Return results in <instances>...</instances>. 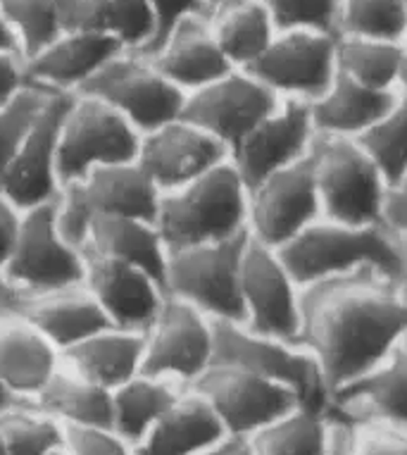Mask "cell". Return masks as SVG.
<instances>
[{"instance_id":"obj_1","label":"cell","mask_w":407,"mask_h":455,"mask_svg":"<svg viewBox=\"0 0 407 455\" xmlns=\"http://www.w3.org/2000/svg\"><path fill=\"white\" fill-rule=\"evenodd\" d=\"M407 341L403 279L364 267L305 286L298 344L310 353L331 398Z\"/></svg>"},{"instance_id":"obj_2","label":"cell","mask_w":407,"mask_h":455,"mask_svg":"<svg viewBox=\"0 0 407 455\" xmlns=\"http://www.w3.org/2000/svg\"><path fill=\"white\" fill-rule=\"evenodd\" d=\"M276 253L300 289L364 267L381 269L398 279L405 275L403 241L386 224L355 227L319 217Z\"/></svg>"},{"instance_id":"obj_3","label":"cell","mask_w":407,"mask_h":455,"mask_svg":"<svg viewBox=\"0 0 407 455\" xmlns=\"http://www.w3.org/2000/svg\"><path fill=\"white\" fill-rule=\"evenodd\" d=\"M153 224L167 253L243 236L248 234V187L227 160L184 188L160 196Z\"/></svg>"},{"instance_id":"obj_4","label":"cell","mask_w":407,"mask_h":455,"mask_svg":"<svg viewBox=\"0 0 407 455\" xmlns=\"http://www.w3.org/2000/svg\"><path fill=\"white\" fill-rule=\"evenodd\" d=\"M157 191L136 163L98 167L84 180L60 188L55 215L58 229L69 243L84 251L86 234L98 217H139L156 220Z\"/></svg>"},{"instance_id":"obj_5","label":"cell","mask_w":407,"mask_h":455,"mask_svg":"<svg viewBox=\"0 0 407 455\" xmlns=\"http://www.w3.org/2000/svg\"><path fill=\"white\" fill-rule=\"evenodd\" d=\"M251 234L236 239L184 248L167 255L164 293L184 300L212 322L243 324L241 260Z\"/></svg>"},{"instance_id":"obj_6","label":"cell","mask_w":407,"mask_h":455,"mask_svg":"<svg viewBox=\"0 0 407 455\" xmlns=\"http://www.w3.org/2000/svg\"><path fill=\"white\" fill-rule=\"evenodd\" d=\"M312 160L322 217L355 227L384 224L388 184L355 139L317 136Z\"/></svg>"},{"instance_id":"obj_7","label":"cell","mask_w":407,"mask_h":455,"mask_svg":"<svg viewBox=\"0 0 407 455\" xmlns=\"http://www.w3.org/2000/svg\"><path fill=\"white\" fill-rule=\"evenodd\" d=\"M76 96L96 98L122 115L141 136L179 120L186 93L141 52L124 51L98 69Z\"/></svg>"},{"instance_id":"obj_8","label":"cell","mask_w":407,"mask_h":455,"mask_svg":"<svg viewBox=\"0 0 407 455\" xmlns=\"http://www.w3.org/2000/svg\"><path fill=\"white\" fill-rule=\"evenodd\" d=\"M243 367L296 394L300 405L329 412V391L310 353L296 341L255 334L243 324L215 322V360Z\"/></svg>"},{"instance_id":"obj_9","label":"cell","mask_w":407,"mask_h":455,"mask_svg":"<svg viewBox=\"0 0 407 455\" xmlns=\"http://www.w3.org/2000/svg\"><path fill=\"white\" fill-rule=\"evenodd\" d=\"M139 146L141 134L122 115L96 98L75 96L60 129V188L84 180L98 167L136 163Z\"/></svg>"},{"instance_id":"obj_10","label":"cell","mask_w":407,"mask_h":455,"mask_svg":"<svg viewBox=\"0 0 407 455\" xmlns=\"http://www.w3.org/2000/svg\"><path fill=\"white\" fill-rule=\"evenodd\" d=\"M58 203V201H55ZM55 203L24 210L15 248L5 267V283L15 296L45 293L84 283V251L60 234Z\"/></svg>"},{"instance_id":"obj_11","label":"cell","mask_w":407,"mask_h":455,"mask_svg":"<svg viewBox=\"0 0 407 455\" xmlns=\"http://www.w3.org/2000/svg\"><path fill=\"white\" fill-rule=\"evenodd\" d=\"M222 422L227 436H252L300 405L296 394L243 367L212 365L191 384Z\"/></svg>"},{"instance_id":"obj_12","label":"cell","mask_w":407,"mask_h":455,"mask_svg":"<svg viewBox=\"0 0 407 455\" xmlns=\"http://www.w3.org/2000/svg\"><path fill=\"white\" fill-rule=\"evenodd\" d=\"M215 360V322L184 300L167 296L146 331L143 372L160 379L191 384Z\"/></svg>"},{"instance_id":"obj_13","label":"cell","mask_w":407,"mask_h":455,"mask_svg":"<svg viewBox=\"0 0 407 455\" xmlns=\"http://www.w3.org/2000/svg\"><path fill=\"white\" fill-rule=\"evenodd\" d=\"M322 217L312 153L248 191L251 239L279 251Z\"/></svg>"},{"instance_id":"obj_14","label":"cell","mask_w":407,"mask_h":455,"mask_svg":"<svg viewBox=\"0 0 407 455\" xmlns=\"http://www.w3.org/2000/svg\"><path fill=\"white\" fill-rule=\"evenodd\" d=\"M303 289L291 276L275 248L248 239L241 260V306L243 327L282 341L300 336Z\"/></svg>"},{"instance_id":"obj_15","label":"cell","mask_w":407,"mask_h":455,"mask_svg":"<svg viewBox=\"0 0 407 455\" xmlns=\"http://www.w3.org/2000/svg\"><path fill=\"white\" fill-rule=\"evenodd\" d=\"M339 36L322 31H279L258 62L245 69L279 98L315 103L333 84Z\"/></svg>"},{"instance_id":"obj_16","label":"cell","mask_w":407,"mask_h":455,"mask_svg":"<svg viewBox=\"0 0 407 455\" xmlns=\"http://www.w3.org/2000/svg\"><path fill=\"white\" fill-rule=\"evenodd\" d=\"M282 98L267 89L265 84L234 69L222 79L193 91L186 96L181 120L210 134L227 150L248 136L269 112H275Z\"/></svg>"},{"instance_id":"obj_17","label":"cell","mask_w":407,"mask_h":455,"mask_svg":"<svg viewBox=\"0 0 407 455\" xmlns=\"http://www.w3.org/2000/svg\"><path fill=\"white\" fill-rule=\"evenodd\" d=\"M76 93L51 91L48 103L24 134L17 156L10 164L0 196L20 212L38 205H51L60 196L58 143L67 108Z\"/></svg>"},{"instance_id":"obj_18","label":"cell","mask_w":407,"mask_h":455,"mask_svg":"<svg viewBox=\"0 0 407 455\" xmlns=\"http://www.w3.org/2000/svg\"><path fill=\"white\" fill-rule=\"evenodd\" d=\"M315 141L317 132L310 103L282 98L279 108L229 150V163L251 191L269 174L305 160L315 148Z\"/></svg>"},{"instance_id":"obj_19","label":"cell","mask_w":407,"mask_h":455,"mask_svg":"<svg viewBox=\"0 0 407 455\" xmlns=\"http://www.w3.org/2000/svg\"><path fill=\"white\" fill-rule=\"evenodd\" d=\"M229 160V150L212 136L186 120H174L141 136L136 164L150 184L163 194H172L200 180Z\"/></svg>"},{"instance_id":"obj_20","label":"cell","mask_w":407,"mask_h":455,"mask_svg":"<svg viewBox=\"0 0 407 455\" xmlns=\"http://www.w3.org/2000/svg\"><path fill=\"white\" fill-rule=\"evenodd\" d=\"M84 286L96 299L112 327L146 334L156 322L167 293L156 276L126 262L84 251Z\"/></svg>"},{"instance_id":"obj_21","label":"cell","mask_w":407,"mask_h":455,"mask_svg":"<svg viewBox=\"0 0 407 455\" xmlns=\"http://www.w3.org/2000/svg\"><path fill=\"white\" fill-rule=\"evenodd\" d=\"M329 415L346 425L379 422L407 429V341L371 372L329 398Z\"/></svg>"},{"instance_id":"obj_22","label":"cell","mask_w":407,"mask_h":455,"mask_svg":"<svg viewBox=\"0 0 407 455\" xmlns=\"http://www.w3.org/2000/svg\"><path fill=\"white\" fill-rule=\"evenodd\" d=\"M8 310L24 317L60 353L82 344L100 329L112 327L84 283L58 291L15 296Z\"/></svg>"},{"instance_id":"obj_23","label":"cell","mask_w":407,"mask_h":455,"mask_svg":"<svg viewBox=\"0 0 407 455\" xmlns=\"http://www.w3.org/2000/svg\"><path fill=\"white\" fill-rule=\"evenodd\" d=\"M146 58L186 96L234 72L231 62L212 36L208 15H191L181 20L170 31V36Z\"/></svg>"},{"instance_id":"obj_24","label":"cell","mask_w":407,"mask_h":455,"mask_svg":"<svg viewBox=\"0 0 407 455\" xmlns=\"http://www.w3.org/2000/svg\"><path fill=\"white\" fill-rule=\"evenodd\" d=\"M119 52H124V45L112 36L60 34L44 51L24 60V72L29 84L62 93H79L84 84Z\"/></svg>"},{"instance_id":"obj_25","label":"cell","mask_w":407,"mask_h":455,"mask_svg":"<svg viewBox=\"0 0 407 455\" xmlns=\"http://www.w3.org/2000/svg\"><path fill=\"white\" fill-rule=\"evenodd\" d=\"M62 367V353L12 310H0V379L31 403Z\"/></svg>"},{"instance_id":"obj_26","label":"cell","mask_w":407,"mask_h":455,"mask_svg":"<svg viewBox=\"0 0 407 455\" xmlns=\"http://www.w3.org/2000/svg\"><path fill=\"white\" fill-rule=\"evenodd\" d=\"M146 334L105 327L62 353V365L105 388H117L143 372Z\"/></svg>"},{"instance_id":"obj_27","label":"cell","mask_w":407,"mask_h":455,"mask_svg":"<svg viewBox=\"0 0 407 455\" xmlns=\"http://www.w3.org/2000/svg\"><path fill=\"white\" fill-rule=\"evenodd\" d=\"M224 436L227 432L212 408L188 388L133 448V455H208Z\"/></svg>"},{"instance_id":"obj_28","label":"cell","mask_w":407,"mask_h":455,"mask_svg":"<svg viewBox=\"0 0 407 455\" xmlns=\"http://www.w3.org/2000/svg\"><path fill=\"white\" fill-rule=\"evenodd\" d=\"M398 100V91H374L336 75L324 96L310 103L317 136L357 139L381 120Z\"/></svg>"},{"instance_id":"obj_29","label":"cell","mask_w":407,"mask_h":455,"mask_svg":"<svg viewBox=\"0 0 407 455\" xmlns=\"http://www.w3.org/2000/svg\"><path fill=\"white\" fill-rule=\"evenodd\" d=\"M86 253L126 262L143 269L163 283L167 267V248L150 220L139 217H98L93 220L84 243ZM164 286V283H163Z\"/></svg>"},{"instance_id":"obj_30","label":"cell","mask_w":407,"mask_h":455,"mask_svg":"<svg viewBox=\"0 0 407 455\" xmlns=\"http://www.w3.org/2000/svg\"><path fill=\"white\" fill-rule=\"evenodd\" d=\"M210 29L234 69H248L272 45L276 27L259 0H224L208 12Z\"/></svg>"},{"instance_id":"obj_31","label":"cell","mask_w":407,"mask_h":455,"mask_svg":"<svg viewBox=\"0 0 407 455\" xmlns=\"http://www.w3.org/2000/svg\"><path fill=\"white\" fill-rule=\"evenodd\" d=\"M188 388L141 372L112 388V429L133 448L174 408Z\"/></svg>"},{"instance_id":"obj_32","label":"cell","mask_w":407,"mask_h":455,"mask_svg":"<svg viewBox=\"0 0 407 455\" xmlns=\"http://www.w3.org/2000/svg\"><path fill=\"white\" fill-rule=\"evenodd\" d=\"M36 411L62 427H112V391L69 367H60L44 391L31 401Z\"/></svg>"},{"instance_id":"obj_33","label":"cell","mask_w":407,"mask_h":455,"mask_svg":"<svg viewBox=\"0 0 407 455\" xmlns=\"http://www.w3.org/2000/svg\"><path fill=\"white\" fill-rule=\"evenodd\" d=\"M333 429L329 412L298 405L248 439L252 455H331Z\"/></svg>"},{"instance_id":"obj_34","label":"cell","mask_w":407,"mask_h":455,"mask_svg":"<svg viewBox=\"0 0 407 455\" xmlns=\"http://www.w3.org/2000/svg\"><path fill=\"white\" fill-rule=\"evenodd\" d=\"M407 45L379 38L339 36L336 69L339 75L374 91H398Z\"/></svg>"},{"instance_id":"obj_35","label":"cell","mask_w":407,"mask_h":455,"mask_svg":"<svg viewBox=\"0 0 407 455\" xmlns=\"http://www.w3.org/2000/svg\"><path fill=\"white\" fill-rule=\"evenodd\" d=\"M388 187L407 177V103L398 96L381 120L355 139Z\"/></svg>"},{"instance_id":"obj_36","label":"cell","mask_w":407,"mask_h":455,"mask_svg":"<svg viewBox=\"0 0 407 455\" xmlns=\"http://www.w3.org/2000/svg\"><path fill=\"white\" fill-rule=\"evenodd\" d=\"M339 36L379 38V41L405 44V0H341L339 3Z\"/></svg>"},{"instance_id":"obj_37","label":"cell","mask_w":407,"mask_h":455,"mask_svg":"<svg viewBox=\"0 0 407 455\" xmlns=\"http://www.w3.org/2000/svg\"><path fill=\"white\" fill-rule=\"evenodd\" d=\"M0 432L10 455H51L62 448V425L31 403L0 415Z\"/></svg>"},{"instance_id":"obj_38","label":"cell","mask_w":407,"mask_h":455,"mask_svg":"<svg viewBox=\"0 0 407 455\" xmlns=\"http://www.w3.org/2000/svg\"><path fill=\"white\" fill-rule=\"evenodd\" d=\"M0 12L15 34L24 60L62 34L55 0H0Z\"/></svg>"},{"instance_id":"obj_39","label":"cell","mask_w":407,"mask_h":455,"mask_svg":"<svg viewBox=\"0 0 407 455\" xmlns=\"http://www.w3.org/2000/svg\"><path fill=\"white\" fill-rule=\"evenodd\" d=\"M48 98H51V89L29 84L15 100H10L8 105L0 108V188H3L5 174L15 160L24 134L29 132L38 112L44 110Z\"/></svg>"},{"instance_id":"obj_40","label":"cell","mask_w":407,"mask_h":455,"mask_svg":"<svg viewBox=\"0 0 407 455\" xmlns=\"http://www.w3.org/2000/svg\"><path fill=\"white\" fill-rule=\"evenodd\" d=\"M279 31H322L339 36L341 0H259Z\"/></svg>"},{"instance_id":"obj_41","label":"cell","mask_w":407,"mask_h":455,"mask_svg":"<svg viewBox=\"0 0 407 455\" xmlns=\"http://www.w3.org/2000/svg\"><path fill=\"white\" fill-rule=\"evenodd\" d=\"M110 36L124 45V51L146 52L156 38V17L148 0H108Z\"/></svg>"},{"instance_id":"obj_42","label":"cell","mask_w":407,"mask_h":455,"mask_svg":"<svg viewBox=\"0 0 407 455\" xmlns=\"http://www.w3.org/2000/svg\"><path fill=\"white\" fill-rule=\"evenodd\" d=\"M346 455H407V429L379 422L348 425Z\"/></svg>"},{"instance_id":"obj_43","label":"cell","mask_w":407,"mask_h":455,"mask_svg":"<svg viewBox=\"0 0 407 455\" xmlns=\"http://www.w3.org/2000/svg\"><path fill=\"white\" fill-rule=\"evenodd\" d=\"M62 34H98L110 36L108 0H55Z\"/></svg>"},{"instance_id":"obj_44","label":"cell","mask_w":407,"mask_h":455,"mask_svg":"<svg viewBox=\"0 0 407 455\" xmlns=\"http://www.w3.org/2000/svg\"><path fill=\"white\" fill-rule=\"evenodd\" d=\"M67 455H133V446L112 427H62Z\"/></svg>"},{"instance_id":"obj_45","label":"cell","mask_w":407,"mask_h":455,"mask_svg":"<svg viewBox=\"0 0 407 455\" xmlns=\"http://www.w3.org/2000/svg\"><path fill=\"white\" fill-rule=\"evenodd\" d=\"M148 3L150 10H153V17H156V38H153L148 51L141 52V55H150L156 51L181 20L191 15H208L210 12L205 0H148Z\"/></svg>"},{"instance_id":"obj_46","label":"cell","mask_w":407,"mask_h":455,"mask_svg":"<svg viewBox=\"0 0 407 455\" xmlns=\"http://www.w3.org/2000/svg\"><path fill=\"white\" fill-rule=\"evenodd\" d=\"M20 215L22 212L0 196V310H8L10 303H12V291L5 283V267H8L10 255L15 248Z\"/></svg>"},{"instance_id":"obj_47","label":"cell","mask_w":407,"mask_h":455,"mask_svg":"<svg viewBox=\"0 0 407 455\" xmlns=\"http://www.w3.org/2000/svg\"><path fill=\"white\" fill-rule=\"evenodd\" d=\"M384 224L400 241L407 239V177L386 191Z\"/></svg>"},{"instance_id":"obj_48","label":"cell","mask_w":407,"mask_h":455,"mask_svg":"<svg viewBox=\"0 0 407 455\" xmlns=\"http://www.w3.org/2000/svg\"><path fill=\"white\" fill-rule=\"evenodd\" d=\"M29 86L24 72V58L20 55H0V108L15 100Z\"/></svg>"},{"instance_id":"obj_49","label":"cell","mask_w":407,"mask_h":455,"mask_svg":"<svg viewBox=\"0 0 407 455\" xmlns=\"http://www.w3.org/2000/svg\"><path fill=\"white\" fill-rule=\"evenodd\" d=\"M0 55H20V58H22L15 34H12V29H10L8 22H5L3 12H0Z\"/></svg>"},{"instance_id":"obj_50","label":"cell","mask_w":407,"mask_h":455,"mask_svg":"<svg viewBox=\"0 0 407 455\" xmlns=\"http://www.w3.org/2000/svg\"><path fill=\"white\" fill-rule=\"evenodd\" d=\"M20 405H24V401H20V398L10 391L8 384L0 379V415L15 411V408H20Z\"/></svg>"},{"instance_id":"obj_51","label":"cell","mask_w":407,"mask_h":455,"mask_svg":"<svg viewBox=\"0 0 407 455\" xmlns=\"http://www.w3.org/2000/svg\"><path fill=\"white\" fill-rule=\"evenodd\" d=\"M398 96L407 103V55L405 62H403V69H400V79H398Z\"/></svg>"},{"instance_id":"obj_52","label":"cell","mask_w":407,"mask_h":455,"mask_svg":"<svg viewBox=\"0 0 407 455\" xmlns=\"http://www.w3.org/2000/svg\"><path fill=\"white\" fill-rule=\"evenodd\" d=\"M403 253H405V275H403V283H405L407 289V239L403 241Z\"/></svg>"},{"instance_id":"obj_53","label":"cell","mask_w":407,"mask_h":455,"mask_svg":"<svg viewBox=\"0 0 407 455\" xmlns=\"http://www.w3.org/2000/svg\"><path fill=\"white\" fill-rule=\"evenodd\" d=\"M0 455H10L8 443H5V439H3V432H0Z\"/></svg>"},{"instance_id":"obj_54","label":"cell","mask_w":407,"mask_h":455,"mask_svg":"<svg viewBox=\"0 0 407 455\" xmlns=\"http://www.w3.org/2000/svg\"><path fill=\"white\" fill-rule=\"evenodd\" d=\"M219 3H224V0H205V5H208L210 10L215 8V5H219Z\"/></svg>"},{"instance_id":"obj_55","label":"cell","mask_w":407,"mask_h":455,"mask_svg":"<svg viewBox=\"0 0 407 455\" xmlns=\"http://www.w3.org/2000/svg\"><path fill=\"white\" fill-rule=\"evenodd\" d=\"M51 455H67V453H65V448H58V451H52Z\"/></svg>"},{"instance_id":"obj_56","label":"cell","mask_w":407,"mask_h":455,"mask_svg":"<svg viewBox=\"0 0 407 455\" xmlns=\"http://www.w3.org/2000/svg\"><path fill=\"white\" fill-rule=\"evenodd\" d=\"M405 17H407V0H405ZM405 44H407V41H405Z\"/></svg>"}]
</instances>
